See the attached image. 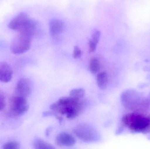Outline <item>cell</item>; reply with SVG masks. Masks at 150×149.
I'll list each match as a JSON object with an SVG mask.
<instances>
[{
    "label": "cell",
    "instance_id": "1",
    "mask_svg": "<svg viewBox=\"0 0 150 149\" xmlns=\"http://www.w3.org/2000/svg\"><path fill=\"white\" fill-rule=\"evenodd\" d=\"M83 99H76L71 97H62L50 106L52 111L66 115L69 119L77 117L84 109L86 102Z\"/></svg>",
    "mask_w": 150,
    "mask_h": 149
},
{
    "label": "cell",
    "instance_id": "2",
    "mask_svg": "<svg viewBox=\"0 0 150 149\" xmlns=\"http://www.w3.org/2000/svg\"><path fill=\"white\" fill-rule=\"evenodd\" d=\"M122 125L131 132L136 133L150 132V115L140 112H132L123 115Z\"/></svg>",
    "mask_w": 150,
    "mask_h": 149
},
{
    "label": "cell",
    "instance_id": "3",
    "mask_svg": "<svg viewBox=\"0 0 150 149\" xmlns=\"http://www.w3.org/2000/svg\"><path fill=\"white\" fill-rule=\"evenodd\" d=\"M74 133L78 138L85 142L96 141L99 136L97 130L86 123L78 125L74 129Z\"/></svg>",
    "mask_w": 150,
    "mask_h": 149
},
{
    "label": "cell",
    "instance_id": "4",
    "mask_svg": "<svg viewBox=\"0 0 150 149\" xmlns=\"http://www.w3.org/2000/svg\"><path fill=\"white\" fill-rule=\"evenodd\" d=\"M32 37L27 34L19 33L11 43L10 48L11 52L16 55L25 53L30 48Z\"/></svg>",
    "mask_w": 150,
    "mask_h": 149
},
{
    "label": "cell",
    "instance_id": "5",
    "mask_svg": "<svg viewBox=\"0 0 150 149\" xmlns=\"http://www.w3.org/2000/svg\"><path fill=\"white\" fill-rule=\"evenodd\" d=\"M29 108L26 98L15 95L11 99L9 114L11 116L19 117L25 114Z\"/></svg>",
    "mask_w": 150,
    "mask_h": 149
},
{
    "label": "cell",
    "instance_id": "6",
    "mask_svg": "<svg viewBox=\"0 0 150 149\" xmlns=\"http://www.w3.org/2000/svg\"><path fill=\"white\" fill-rule=\"evenodd\" d=\"M33 90V84L28 78H22L17 83L15 89L16 95L27 98L30 95Z\"/></svg>",
    "mask_w": 150,
    "mask_h": 149
},
{
    "label": "cell",
    "instance_id": "7",
    "mask_svg": "<svg viewBox=\"0 0 150 149\" xmlns=\"http://www.w3.org/2000/svg\"><path fill=\"white\" fill-rule=\"evenodd\" d=\"M30 18L28 15L22 12L14 17L8 24V27L11 29L20 32L23 30Z\"/></svg>",
    "mask_w": 150,
    "mask_h": 149
},
{
    "label": "cell",
    "instance_id": "8",
    "mask_svg": "<svg viewBox=\"0 0 150 149\" xmlns=\"http://www.w3.org/2000/svg\"><path fill=\"white\" fill-rule=\"evenodd\" d=\"M12 68L5 62H0V81L8 83L11 80L13 77Z\"/></svg>",
    "mask_w": 150,
    "mask_h": 149
},
{
    "label": "cell",
    "instance_id": "9",
    "mask_svg": "<svg viewBox=\"0 0 150 149\" xmlns=\"http://www.w3.org/2000/svg\"><path fill=\"white\" fill-rule=\"evenodd\" d=\"M56 143L62 147H71L74 146L76 143L74 137L68 133H60L56 138Z\"/></svg>",
    "mask_w": 150,
    "mask_h": 149
},
{
    "label": "cell",
    "instance_id": "10",
    "mask_svg": "<svg viewBox=\"0 0 150 149\" xmlns=\"http://www.w3.org/2000/svg\"><path fill=\"white\" fill-rule=\"evenodd\" d=\"M64 23L58 19H53L49 22V30L52 36L56 37L59 35L63 31Z\"/></svg>",
    "mask_w": 150,
    "mask_h": 149
},
{
    "label": "cell",
    "instance_id": "11",
    "mask_svg": "<svg viewBox=\"0 0 150 149\" xmlns=\"http://www.w3.org/2000/svg\"><path fill=\"white\" fill-rule=\"evenodd\" d=\"M97 83L98 87L101 90L106 88L108 84V76L105 72L99 73L97 76Z\"/></svg>",
    "mask_w": 150,
    "mask_h": 149
},
{
    "label": "cell",
    "instance_id": "12",
    "mask_svg": "<svg viewBox=\"0 0 150 149\" xmlns=\"http://www.w3.org/2000/svg\"><path fill=\"white\" fill-rule=\"evenodd\" d=\"M34 148L36 149H53L54 147L40 139H36L33 143Z\"/></svg>",
    "mask_w": 150,
    "mask_h": 149
},
{
    "label": "cell",
    "instance_id": "13",
    "mask_svg": "<svg viewBox=\"0 0 150 149\" xmlns=\"http://www.w3.org/2000/svg\"><path fill=\"white\" fill-rule=\"evenodd\" d=\"M100 65L99 61L96 58H93L90 61L89 69L90 71L93 74L98 73L100 70Z\"/></svg>",
    "mask_w": 150,
    "mask_h": 149
},
{
    "label": "cell",
    "instance_id": "14",
    "mask_svg": "<svg viewBox=\"0 0 150 149\" xmlns=\"http://www.w3.org/2000/svg\"><path fill=\"white\" fill-rule=\"evenodd\" d=\"M85 93V91L83 88H75L70 91L69 92V97L76 99H80L83 98Z\"/></svg>",
    "mask_w": 150,
    "mask_h": 149
},
{
    "label": "cell",
    "instance_id": "15",
    "mask_svg": "<svg viewBox=\"0 0 150 149\" xmlns=\"http://www.w3.org/2000/svg\"><path fill=\"white\" fill-rule=\"evenodd\" d=\"M2 148L4 149H18L20 148V145L16 141H10L4 143Z\"/></svg>",
    "mask_w": 150,
    "mask_h": 149
},
{
    "label": "cell",
    "instance_id": "16",
    "mask_svg": "<svg viewBox=\"0 0 150 149\" xmlns=\"http://www.w3.org/2000/svg\"><path fill=\"white\" fill-rule=\"evenodd\" d=\"M100 35H101V33L100 31H95L92 36L91 41L98 44L100 38Z\"/></svg>",
    "mask_w": 150,
    "mask_h": 149
},
{
    "label": "cell",
    "instance_id": "17",
    "mask_svg": "<svg viewBox=\"0 0 150 149\" xmlns=\"http://www.w3.org/2000/svg\"><path fill=\"white\" fill-rule=\"evenodd\" d=\"M82 56V52L79 47L75 46L73 52V57L75 59H79Z\"/></svg>",
    "mask_w": 150,
    "mask_h": 149
},
{
    "label": "cell",
    "instance_id": "18",
    "mask_svg": "<svg viewBox=\"0 0 150 149\" xmlns=\"http://www.w3.org/2000/svg\"><path fill=\"white\" fill-rule=\"evenodd\" d=\"M5 106V98L3 94L0 92V111L4 109Z\"/></svg>",
    "mask_w": 150,
    "mask_h": 149
},
{
    "label": "cell",
    "instance_id": "19",
    "mask_svg": "<svg viewBox=\"0 0 150 149\" xmlns=\"http://www.w3.org/2000/svg\"><path fill=\"white\" fill-rule=\"evenodd\" d=\"M98 44L90 40L89 43V50L91 52H94L96 50Z\"/></svg>",
    "mask_w": 150,
    "mask_h": 149
}]
</instances>
